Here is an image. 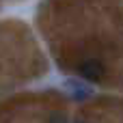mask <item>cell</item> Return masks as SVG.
Returning <instances> with one entry per match:
<instances>
[{"mask_svg":"<svg viewBox=\"0 0 123 123\" xmlns=\"http://www.w3.org/2000/svg\"><path fill=\"white\" fill-rule=\"evenodd\" d=\"M78 74H80V78H84L86 82H99V80H104V76H106V67H104V63L97 61V58H86V61H82V63L78 65Z\"/></svg>","mask_w":123,"mask_h":123,"instance_id":"cell-1","label":"cell"},{"mask_svg":"<svg viewBox=\"0 0 123 123\" xmlns=\"http://www.w3.org/2000/svg\"><path fill=\"white\" fill-rule=\"evenodd\" d=\"M67 91H69V95H71L76 102H84V99L91 95V89H89V86H84V84H80V82H74V80L67 82Z\"/></svg>","mask_w":123,"mask_h":123,"instance_id":"cell-2","label":"cell"},{"mask_svg":"<svg viewBox=\"0 0 123 123\" xmlns=\"http://www.w3.org/2000/svg\"><path fill=\"white\" fill-rule=\"evenodd\" d=\"M50 123H67V119H65V115H52Z\"/></svg>","mask_w":123,"mask_h":123,"instance_id":"cell-3","label":"cell"},{"mask_svg":"<svg viewBox=\"0 0 123 123\" xmlns=\"http://www.w3.org/2000/svg\"><path fill=\"white\" fill-rule=\"evenodd\" d=\"M76 123H86V121H76Z\"/></svg>","mask_w":123,"mask_h":123,"instance_id":"cell-4","label":"cell"}]
</instances>
